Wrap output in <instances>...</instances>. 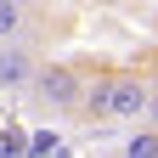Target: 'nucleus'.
I'll return each instance as SVG.
<instances>
[{"label":"nucleus","instance_id":"4","mask_svg":"<svg viewBox=\"0 0 158 158\" xmlns=\"http://www.w3.org/2000/svg\"><path fill=\"white\" fill-rule=\"evenodd\" d=\"M34 34V6L28 0H0V45H23Z\"/></svg>","mask_w":158,"mask_h":158},{"label":"nucleus","instance_id":"1","mask_svg":"<svg viewBox=\"0 0 158 158\" xmlns=\"http://www.w3.org/2000/svg\"><path fill=\"white\" fill-rule=\"evenodd\" d=\"M147 102H152V73L113 68V73H96V85L85 90V118L90 124H130V118H147Z\"/></svg>","mask_w":158,"mask_h":158},{"label":"nucleus","instance_id":"6","mask_svg":"<svg viewBox=\"0 0 158 158\" xmlns=\"http://www.w3.org/2000/svg\"><path fill=\"white\" fill-rule=\"evenodd\" d=\"M141 124H152V130H158V79H152V102H147V118H141Z\"/></svg>","mask_w":158,"mask_h":158},{"label":"nucleus","instance_id":"5","mask_svg":"<svg viewBox=\"0 0 158 158\" xmlns=\"http://www.w3.org/2000/svg\"><path fill=\"white\" fill-rule=\"evenodd\" d=\"M118 158H158V130H152V124L130 130V135H124V152H118Z\"/></svg>","mask_w":158,"mask_h":158},{"label":"nucleus","instance_id":"3","mask_svg":"<svg viewBox=\"0 0 158 158\" xmlns=\"http://www.w3.org/2000/svg\"><path fill=\"white\" fill-rule=\"evenodd\" d=\"M34 73H40V51L28 45V40H23V45H0V90H23L28 96V85H34Z\"/></svg>","mask_w":158,"mask_h":158},{"label":"nucleus","instance_id":"2","mask_svg":"<svg viewBox=\"0 0 158 158\" xmlns=\"http://www.w3.org/2000/svg\"><path fill=\"white\" fill-rule=\"evenodd\" d=\"M28 102L40 113H79L85 107V73L73 62H40L34 85H28Z\"/></svg>","mask_w":158,"mask_h":158},{"label":"nucleus","instance_id":"7","mask_svg":"<svg viewBox=\"0 0 158 158\" xmlns=\"http://www.w3.org/2000/svg\"><path fill=\"white\" fill-rule=\"evenodd\" d=\"M28 6H34V11H40V6H56V0H28Z\"/></svg>","mask_w":158,"mask_h":158}]
</instances>
